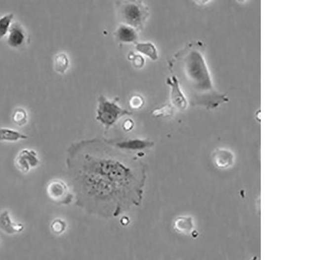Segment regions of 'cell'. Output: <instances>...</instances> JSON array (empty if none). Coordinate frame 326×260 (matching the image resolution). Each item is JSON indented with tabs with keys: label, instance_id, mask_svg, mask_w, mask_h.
Segmentation results:
<instances>
[{
	"label": "cell",
	"instance_id": "1",
	"mask_svg": "<svg viewBox=\"0 0 326 260\" xmlns=\"http://www.w3.org/2000/svg\"><path fill=\"white\" fill-rule=\"evenodd\" d=\"M176 63L182 85L181 88L184 89L191 105L213 109L229 101L227 95L219 92L214 86L203 42L187 45L177 54Z\"/></svg>",
	"mask_w": 326,
	"mask_h": 260
},
{
	"label": "cell",
	"instance_id": "2",
	"mask_svg": "<svg viewBox=\"0 0 326 260\" xmlns=\"http://www.w3.org/2000/svg\"><path fill=\"white\" fill-rule=\"evenodd\" d=\"M130 114L118 106L115 101L108 100L104 97L99 98L97 119L107 127L113 125L122 116Z\"/></svg>",
	"mask_w": 326,
	"mask_h": 260
},
{
	"label": "cell",
	"instance_id": "3",
	"mask_svg": "<svg viewBox=\"0 0 326 260\" xmlns=\"http://www.w3.org/2000/svg\"><path fill=\"white\" fill-rule=\"evenodd\" d=\"M120 15L126 23L130 26H142L148 15L146 6L138 1H127L120 8Z\"/></svg>",
	"mask_w": 326,
	"mask_h": 260
},
{
	"label": "cell",
	"instance_id": "4",
	"mask_svg": "<svg viewBox=\"0 0 326 260\" xmlns=\"http://www.w3.org/2000/svg\"><path fill=\"white\" fill-rule=\"evenodd\" d=\"M167 83L171 87V100L172 103L179 110H184L186 109L188 101L187 98L183 93L182 89L180 87L179 81L177 77L173 76L172 78H168Z\"/></svg>",
	"mask_w": 326,
	"mask_h": 260
},
{
	"label": "cell",
	"instance_id": "5",
	"mask_svg": "<svg viewBox=\"0 0 326 260\" xmlns=\"http://www.w3.org/2000/svg\"><path fill=\"white\" fill-rule=\"evenodd\" d=\"M7 33V42L11 47H21L27 41V33L19 22H13Z\"/></svg>",
	"mask_w": 326,
	"mask_h": 260
},
{
	"label": "cell",
	"instance_id": "6",
	"mask_svg": "<svg viewBox=\"0 0 326 260\" xmlns=\"http://www.w3.org/2000/svg\"><path fill=\"white\" fill-rule=\"evenodd\" d=\"M235 161L233 152L227 148H217L213 153L214 165L220 169H227L231 167Z\"/></svg>",
	"mask_w": 326,
	"mask_h": 260
},
{
	"label": "cell",
	"instance_id": "7",
	"mask_svg": "<svg viewBox=\"0 0 326 260\" xmlns=\"http://www.w3.org/2000/svg\"><path fill=\"white\" fill-rule=\"evenodd\" d=\"M39 159L34 150L24 149L18 154L16 158V164L21 171L28 172L30 168L35 167L38 164Z\"/></svg>",
	"mask_w": 326,
	"mask_h": 260
},
{
	"label": "cell",
	"instance_id": "8",
	"mask_svg": "<svg viewBox=\"0 0 326 260\" xmlns=\"http://www.w3.org/2000/svg\"><path fill=\"white\" fill-rule=\"evenodd\" d=\"M47 194L49 198L57 203H67V187L64 183L58 180H54L50 182L47 187Z\"/></svg>",
	"mask_w": 326,
	"mask_h": 260
},
{
	"label": "cell",
	"instance_id": "9",
	"mask_svg": "<svg viewBox=\"0 0 326 260\" xmlns=\"http://www.w3.org/2000/svg\"><path fill=\"white\" fill-rule=\"evenodd\" d=\"M0 229L7 234L20 233L24 229V226L20 223L12 221L8 211L5 210L0 214Z\"/></svg>",
	"mask_w": 326,
	"mask_h": 260
},
{
	"label": "cell",
	"instance_id": "10",
	"mask_svg": "<svg viewBox=\"0 0 326 260\" xmlns=\"http://www.w3.org/2000/svg\"><path fill=\"white\" fill-rule=\"evenodd\" d=\"M26 134L20 133L16 130L0 127V141H16L19 139H28Z\"/></svg>",
	"mask_w": 326,
	"mask_h": 260
},
{
	"label": "cell",
	"instance_id": "11",
	"mask_svg": "<svg viewBox=\"0 0 326 260\" xmlns=\"http://www.w3.org/2000/svg\"><path fill=\"white\" fill-rule=\"evenodd\" d=\"M117 37L120 41L131 42L135 41L137 38L136 32L131 27L128 26H121L116 32Z\"/></svg>",
	"mask_w": 326,
	"mask_h": 260
},
{
	"label": "cell",
	"instance_id": "12",
	"mask_svg": "<svg viewBox=\"0 0 326 260\" xmlns=\"http://www.w3.org/2000/svg\"><path fill=\"white\" fill-rule=\"evenodd\" d=\"M136 48L138 52H141L142 54L150 57L153 60H156L158 59V51H157V49L155 47V46L153 45L152 43H150V42H147V43H138L136 45Z\"/></svg>",
	"mask_w": 326,
	"mask_h": 260
},
{
	"label": "cell",
	"instance_id": "13",
	"mask_svg": "<svg viewBox=\"0 0 326 260\" xmlns=\"http://www.w3.org/2000/svg\"><path fill=\"white\" fill-rule=\"evenodd\" d=\"M13 18V13H8L0 16V38L5 36L9 32Z\"/></svg>",
	"mask_w": 326,
	"mask_h": 260
},
{
	"label": "cell",
	"instance_id": "14",
	"mask_svg": "<svg viewBox=\"0 0 326 260\" xmlns=\"http://www.w3.org/2000/svg\"><path fill=\"white\" fill-rule=\"evenodd\" d=\"M69 66V59L64 53L57 54L54 59V68L57 72L64 73Z\"/></svg>",
	"mask_w": 326,
	"mask_h": 260
},
{
	"label": "cell",
	"instance_id": "15",
	"mask_svg": "<svg viewBox=\"0 0 326 260\" xmlns=\"http://www.w3.org/2000/svg\"><path fill=\"white\" fill-rule=\"evenodd\" d=\"M12 118L16 125L22 126L25 125L27 122L28 114L25 109L18 107L14 111Z\"/></svg>",
	"mask_w": 326,
	"mask_h": 260
},
{
	"label": "cell",
	"instance_id": "16",
	"mask_svg": "<svg viewBox=\"0 0 326 260\" xmlns=\"http://www.w3.org/2000/svg\"><path fill=\"white\" fill-rule=\"evenodd\" d=\"M176 227L181 232H188L193 228L192 219L189 217H181L176 221Z\"/></svg>",
	"mask_w": 326,
	"mask_h": 260
},
{
	"label": "cell",
	"instance_id": "17",
	"mask_svg": "<svg viewBox=\"0 0 326 260\" xmlns=\"http://www.w3.org/2000/svg\"><path fill=\"white\" fill-rule=\"evenodd\" d=\"M173 113V107L172 105H164L162 108L156 109L153 112L155 116H168L171 115Z\"/></svg>",
	"mask_w": 326,
	"mask_h": 260
},
{
	"label": "cell",
	"instance_id": "18",
	"mask_svg": "<svg viewBox=\"0 0 326 260\" xmlns=\"http://www.w3.org/2000/svg\"><path fill=\"white\" fill-rule=\"evenodd\" d=\"M129 103L132 109H136L140 108L144 105V101L139 95H135L130 99Z\"/></svg>",
	"mask_w": 326,
	"mask_h": 260
},
{
	"label": "cell",
	"instance_id": "19",
	"mask_svg": "<svg viewBox=\"0 0 326 260\" xmlns=\"http://www.w3.org/2000/svg\"><path fill=\"white\" fill-rule=\"evenodd\" d=\"M65 228V224L64 221H61L60 219H57V220L53 221L52 225H51V228H52L53 231L56 233H62L64 230Z\"/></svg>",
	"mask_w": 326,
	"mask_h": 260
},
{
	"label": "cell",
	"instance_id": "20",
	"mask_svg": "<svg viewBox=\"0 0 326 260\" xmlns=\"http://www.w3.org/2000/svg\"><path fill=\"white\" fill-rule=\"evenodd\" d=\"M144 60L141 56H136L135 58H134V64L136 65V66L140 67L142 66V65L144 64Z\"/></svg>",
	"mask_w": 326,
	"mask_h": 260
},
{
	"label": "cell",
	"instance_id": "21",
	"mask_svg": "<svg viewBox=\"0 0 326 260\" xmlns=\"http://www.w3.org/2000/svg\"><path fill=\"white\" fill-rule=\"evenodd\" d=\"M132 126H133V123H132V122L130 121V120H128V121H126L125 124H124V127H125V129L127 130L131 129Z\"/></svg>",
	"mask_w": 326,
	"mask_h": 260
}]
</instances>
